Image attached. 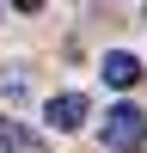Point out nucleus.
<instances>
[{"mask_svg": "<svg viewBox=\"0 0 147 153\" xmlns=\"http://www.w3.org/2000/svg\"><path fill=\"white\" fill-rule=\"evenodd\" d=\"M0 147H12V153H31L37 141H31V135L19 129V123H0Z\"/></svg>", "mask_w": 147, "mask_h": 153, "instance_id": "nucleus-4", "label": "nucleus"}, {"mask_svg": "<svg viewBox=\"0 0 147 153\" xmlns=\"http://www.w3.org/2000/svg\"><path fill=\"white\" fill-rule=\"evenodd\" d=\"M6 98H12V104L24 98V68H6Z\"/></svg>", "mask_w": 147, "mask_h": 153, "instance_id": "nucleus-5", "label": "nucleus"}, {"mask_svg": "<svg viewBox=\"0 0 147 153\" xmlns=\"http://www.w3.org/2000/svg\"><path fill=\"white\" fill-rule=\"evenodd\" d=\"M104 147L110 153H141L147 147V117L135 104H110L104 110Z\"/></svg>", "mask_w": 147, "mask_h": 153, "instance_id": "nucleus-1", "label": "nucleus"}, {"mask_svg": "<svg viewBox=\"0 0 147 153\" xmlns=\"http://www.w3.org/2000/svg\"><path fill=\"white\" fill-rule=\"evenodd\" d=\"M98 74H104V86H117V92H122V86H135V80H141V61H135L129 49H110Z\"/></svg>", "mask_w": 147, "mask_h": 153, "instance_id": "nucleus-3", "label": "nucleus"}, {"mask_svg": "<svg viewBox=\"0 0 147 153\" xmlns=\"http://www.w3.org/2000/svg\"><path fill=\"white\" fill-rule=\"evenodd\" d=\"M86 117H92L86 92H55V98L43 104V123H49V129H61V135H68V129H80Z\"/></svg>", "mask_w": 147, "mask_h": 153, "instance_id": "nucleus-2", "label": "nucleus"}]
</instances>
